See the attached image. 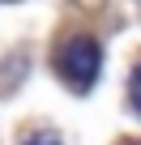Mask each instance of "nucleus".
Segmentation results:
<instances>
[{
	"label": "nucleus",
	"mask_w": 141,
	"mask_h": 145,
	"mask_svg": "<svg viewBox=\"0 0 141 145\" xmlns=\"http://www.w3.org/2000/svg\"><path fill=\"white\" fill-rule=\"evenodd\" d=\"M98 64H103L98 43H94V39H86V34L68 39V43L60 47V56H56L60 77L73 86V90H90V86H94V77H98Z\"/></svg>",
	"instance_id": "1"
},
{
	"label": "nucleus",
	"mask_w": 141,
	"mask_h": 145,
	"mask_svg": "<svg viewBox=\"0 0 141 145\" xmlns=\"http://www.w3.org/2000/svg\"><path fill=\"white\" fill-rule=\"evenodd\" d=\"M128 103H132V111L141 115V68L132 72V81H128Z\"/></svg>",
	"instance_id": "2"
},
{
	"label": "nucleus",
	"mask_w": 141,
	"mask_h": 145,
	"mask_svg": "<svg viewBox=\"0 0 141 145\" xmlns=\"http://www.w3.org/2000/svg\"><path fill=\"white\" fill-rule=\"evenodd\" d=\"M26 145H60L51 132H34V137H26Z\"/></svg>",
	"instance_id": "3"
}]
</instances>
